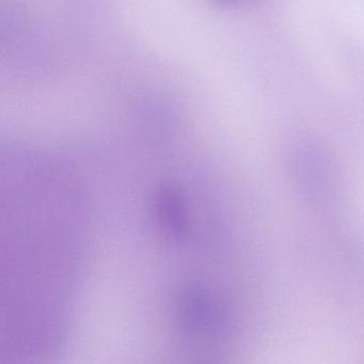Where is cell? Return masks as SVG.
<instances>
[{"label":"cell","mask_w":364,"mask_h":364,"mask_svg":"<svg viewBox=\"0 0 364 364\" xmlns=\"http://www.w3.org/2000/svg\"><path fill=\"white\" fill-rule=\"evenodd\" d=\"M220 1L225 4V5H235V4L240 3L242 0H220Z\"/></svg>","instance_id":"obj_1"}]
</instances>
